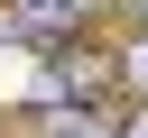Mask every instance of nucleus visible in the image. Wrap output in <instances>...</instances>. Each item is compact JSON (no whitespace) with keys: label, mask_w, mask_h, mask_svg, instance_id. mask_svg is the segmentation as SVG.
Here are the masks:
<instances>
[{"label":"nucleus","mask_w":148,"mask_h":138,"mask_svg":"<svg viewBox=\"0 0 148 138\" xmlns=\"http://www.w3.org/2000/svg\"><path fill=\"white\" fill-rule=\"evenodd\" d=\"M46 138H102L92 120H46Z\"/></svg>","instance_id":"1"}]
</instances>
